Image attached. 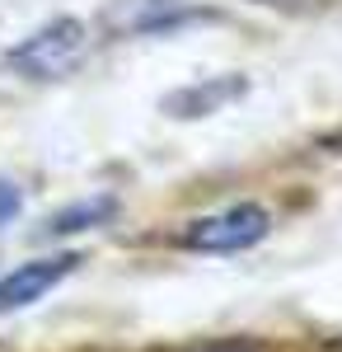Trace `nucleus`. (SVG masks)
I'll return each mask as SVG.
<instances>
[{
	"label": "nucleus",
	"instance_id": "obj_1",
	"mask_svg": "<svg viewBox=\"0 0 342 352\" xmlns=\"http://www.w3.org/2000/svg\"><path fill=\"white\" fill-rule=\"evenodd\" d=\"M89 56V28L80 19H52L10 52V71L24 80H61Z\"/></svg>",
	"mask_w": 342,
	"mask_h": 352
},
{
	"label": "nucleus",
	"instance_id": "obj_2",
	"mask_svg": "<svg viewBox=\"0 0 342 352\" xmlns=\"http://www.w3.org/2000/svg\"><path fill=\"white\" fill-rule=\"evenodd\" d=\"M267 212L258 202H239V207H225L216 217H202L192 230L183 235L187 249H202V254H239L249 244H258L267 235Z\"/></svg>",
	"mask_w": 342,
	"mask_h": 352
},
{
	"label": "nucleus",
	"instance_id": "obj_3",
	"mask_svg": "<svg viewBox=\"0 0 342 352\" xmlns=\"http://www.w3.org/2000/svg\"><path fill=\"white\" fill-rule=\"evenodd\" d=\"M80 268L76 254H52V258H33V263H19L10 277H0V315H14L33 300H43L56 282H66L71 272Z\"/></svg>",
	"mask_w": 342,
	"mask_h": 352
},
{
	"label": "nucleus",
	"instance_id": "obj_4",
	"mask_svg": "<svg viewBox=\"0 0 342 352\" xmlns=\"http://www.w3.org/2000/svg\"><path fill=\"white\" fill-rule=\"evenodd\" d=\"M187 10L183 0H117V10H108V28L117 33H155V28L179 24Z\"/></svg>",
	"mask_w": 342,
	"mask_h": 352
},
{
	"label": "nucleus",
	"instance_id": "obj_5",
	"mask_svg": "<svg viewBox=\"0 0 342 352\" xmlns=\"http://www.w3.org/2000/svg\"><path fill=\"white\" fill-rule=\"evenodd\" d=\"M117 217V202L113 197H80L66 212H56L47 226H43V240H66V235H84V230H99Z\"/></svg>",
	"mask_w": 342,
	"mask_h": 352
},
{
	"label": "nucleus",
	"instance_id": "obj_6",
	"mask_svg": "<svg viewBox=\"0 0 342 352\" xmlns=\"http://www.w3.org/2000/svg\"><path fill=\"white\" fill-rule=\"evenodd\" d=\"M235 89H244V85H225V80H211L202 85V89H192V94H183V99H169V109H187L183 118H202V113H211V104H220L225 94H235Z\"/></svg>",
	"mask_w": 342,
	"mask_h": 352
},
{
	"label": "nucleus",
	"instance_id": "obj_7",
	"mask_svg": "<svg viewBox=\"0 0 342 352\" xmlns=\"http://www.w3.org/2000/svg\"><path fill=\"white\" fill-rule=\"evenodd\" d=\"M19 207H24V192L14 188L10 179H0V226H10V221L19 217Z\"/></svg>",
	"mask_w": 342,
	"mask_h": 352
}]
</instances>
